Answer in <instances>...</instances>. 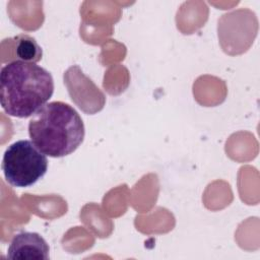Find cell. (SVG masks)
<instances>
[{"instance_id":"obj_1","label":"cell","mask_w":260,"mask_h":260,"mask_svg":"<svg viewBox=\"0 0 260 260\" xmlns=\"http://www.w3.org/2000/svg\"><path fill=\"white\" fill-rule=\"evenodd\" d=\"M54 92L52 74L31 62L13 60L0 71V103L6 114L28 118L47 104Z\"/></svg>"},{"instance_id":"obj_2","label":"cell","mask_w":260,"mask_h":260,"mask_svg":"<svg viewBox=\"0 0 260 260\" xmlns=\"http://www.w3.org/2000/svg\"><path fill=\"white\" fill-rule=\"evenodd\" d=\"M32 143L46 155L63 157L74 152L83 142L84 123L69 104L56 101L38 110L28 122Z\"/></svg>"},{"instance_id":"obj_3","label":"cell","mask_w":260,"mask_h":260,"mask_svg":"<svg viewBox=\"0 0 260 260\" xmlns=\"http://www.w3.org/2000/svg\"><path fill=\"white\" fill-rule=\"evenodd\" d=\"M1 168L8 184L17 188H26L46 175L48 159L32 141L22 139L6 148Z\"/></svg>"},{"instance_id":"obj_4","label":"cell","mask_w":260,"mask_h":260,"mask_svg":"<svg viewBox=\"0 0 260 260\" xmlns=\"http://www.w3.org/2000/svg\"><path fill=\"white\" fill-rule=\"evenodd\" d=\"M49 245L38 233L22 232L15 235L8 247L7 258L21 260H48Z\"/></svg>"},{"instance_id":"obj_5","label":"cell","mask_w":260,"mask_h":260,"mask_svg":"<svg viewBox=\"0 0 260 260\" xmlns=\"http://www.w3.org/2000/svg\"><path fill=\"white\" fill-rule=\"evenodd\" d=\"M8 44L14 51L15 60L37 63L41 61L43 50L37 43L36 39L24 34L7 40Z\"/></svg>"}]
</instances>
